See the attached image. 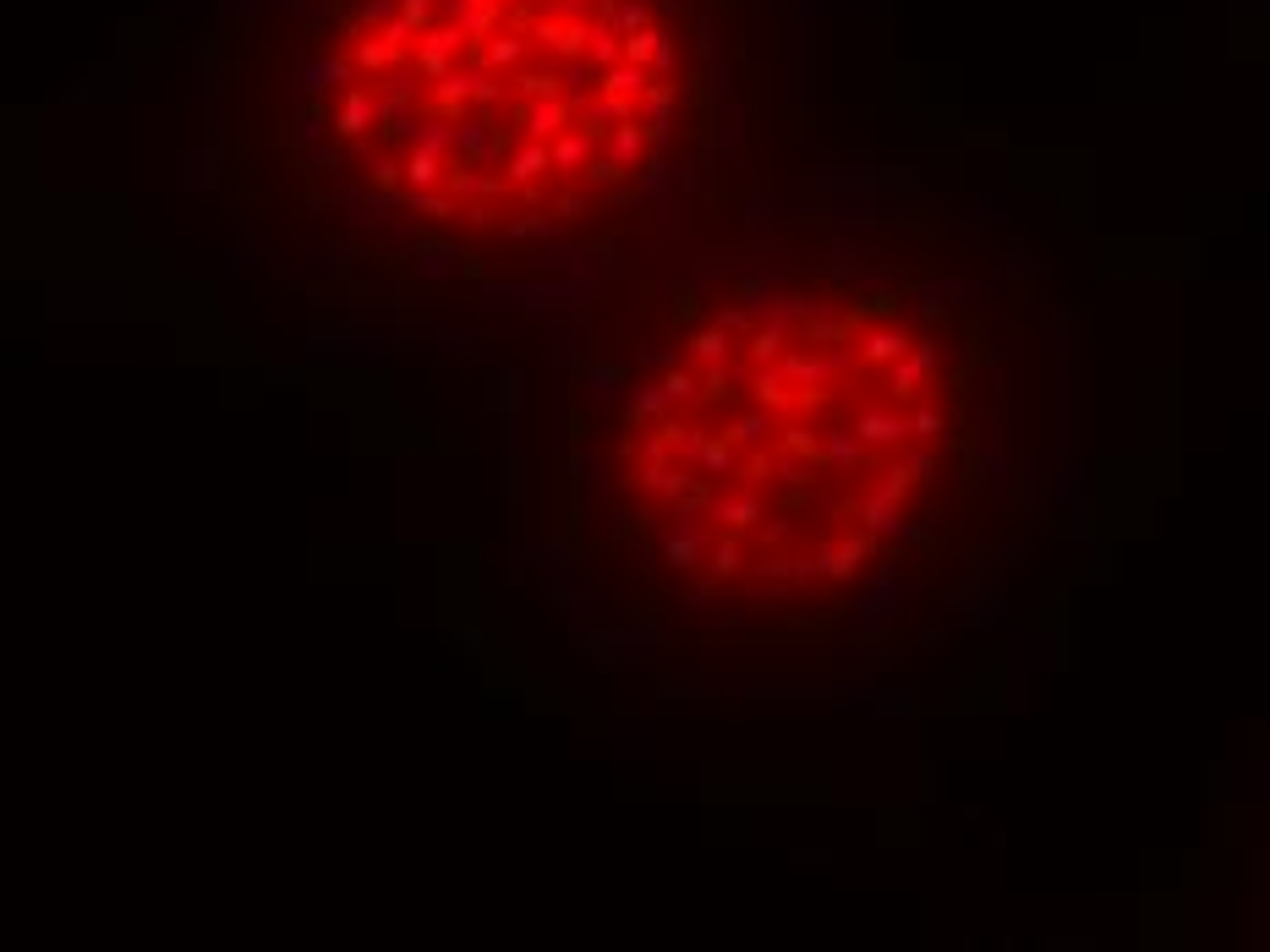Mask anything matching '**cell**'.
Returning a JSON list of instances; mask_svg holds the SVG:
<instances>
[{"instance_id":"6da1fadb","label":"cell","mask_w":1270,"mask_h":952,"mask_svg":"<svg viewBox=\"0 0 1270 952\" xmlns=\"http://www.w3.org/2000/svg\"><path fill=\"white\" fill-rule=\"evenodd\" d=\"M1057 504L1025 328L937 257L680 280L570 378L548 532L646 662L920 657L991 614Z\"/></svg>"},{"instance_id":"7a4b0ae2","label":"cell","mask_w":1270,"mask_h":952,"mask_svg":"<svg viewBox=\"0 0 1270 952\" xmlns=\"http://www.w3.org/2000/svg\"><path fill=\"white\" fill-rule=\"evenodd\" d=\"M707 0H329L302 121L384 225L526 264L641 219L712 126Z\"/></svg>"}]
</instances>
